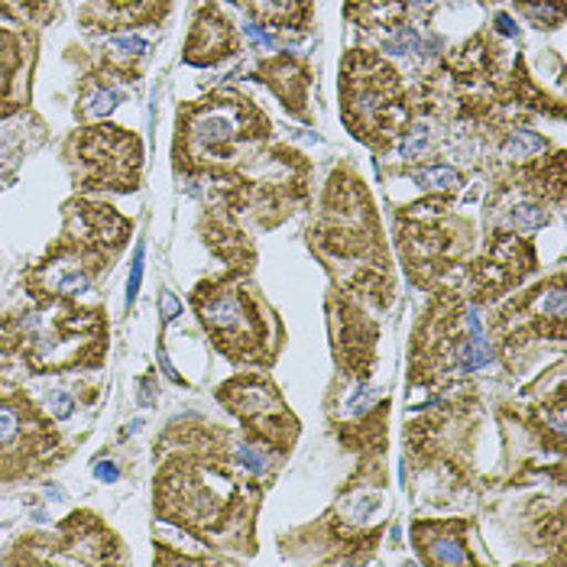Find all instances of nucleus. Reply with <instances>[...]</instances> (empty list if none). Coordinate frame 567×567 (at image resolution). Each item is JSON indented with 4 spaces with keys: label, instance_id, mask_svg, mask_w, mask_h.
I'll use <instances>...</instances> for the list:
<instances>
[{
    "label": "nucleus",
    "instance_id": "obj_1",
    "mask_svg": "<svg viewBox=\"0 0 567 567\" xmlns=\"http://www.w3.org/2000/svg\"><path fill=\"white\" fill-rule=\"evenodd\" d=\"M153 513L212 548L257 551L262 489L234 467V435L205 419L173 422L153 447Z\"/></svg>",
    "mask_w": 567,
    "mask_h": 567
},
{
    "label": "nucleus",
    "instance_id": "obj_2",
    "mask_svg": "<svg viewBox=\"0 0 567 567\" xmlns=\"http://www.w3.org/2000/svg\"><path fill=\"white\" fill-rule=\"evenodd\" d=\"M308 247L338 292L380 311L390 308L395 296L390 244L370 188L348 163L324 182L318 215L308 224Z\"/></svg>",
    "mask_w": 567,
    "mask_h": 567
},
{
    "label": "nucleus",
    "instance_id": "obj_3",
    "mask_svg": "<svg viewBox=\"0 0 567 567\" xmlns=\"http://www.w3.org/2000/svg\"><path fill=\"white\" fill-rule=\"evenodd\" d=\"M107 357V311L75 299H30L0 308V377L10 367L30 377L97 370Z\"/></svg>",
    "mask_w": 567,
    "mask_h": 567
},
{
    "label": "nucleus",
    "instance_id": "obj_4",
    "mask_svg": "<svg viewBox=\"0 0 567 567\" xmlns=\"http://www.w3.org/2000/svg\"><path fill=\"white\" fill-rule=\"evenodd\" d=\"M269 140L272 124L260 104L237 87H218L178 107L173 169L185 178L230 182L260 169Z\"/></svg>",
    "mask_w": 567,
    "mask_h": 567
},
{
    "label": "nucleus",
    "instance_id": "obj_5",
    "mask_svg": "<svg viewBox=\"0 0 567 567\" xmlns=\"http://www.w3.org/2000/svg\"><path fill=\"white\" fill-rule=\"evenodd\" d=\"M192 308L208 331L212 344L244 367H272L286 344V328L279 315L266 306L260 289L244 282L237 272L218 279H202L192 289Z\"/></svg>",
    "mask_w": 567,
    "mask_h": 567
},
{
    "label": "nucleus",
    "instance_id": "obj_6",
    "mask_svg": "<svg viewBox=\"0 0 567 567\" xmlns=\"http://www.w3.org/2000/svg\"><path fill=\"white\" fill-rule=\"evenodd\" d=\"M341 121L353 140L377 156L390 153L415 124V91L393 65L370 49H348L341 59Z\"/></svg>",
    "mask_w": 567,
    "mask_h": 567
},
{
    "label": "nucleus",
    "instance_id": "obj_7",
    "mask_svg": "<svg viewBox=\"0 0 567 567\" xmlns=\"http://www.w3.org/2000/svg\"><path fill=\"white\" fill-rule=\"evenodd\" d=\"M395 247L419 289H454L474 250V224L451 208V195H432L395 212Z\"/></svg>",
    "mask_w": 567,
    "mask_h": 567
},
{
    "label": "nucleus",
    "instance_id": "obj_8",
    "mask_svg": "<svg viewBox=\"0 0 567 567\" xmlns=\"http://www.w3.org/2000/svg\"><path fill=\"white\" fill-rule=\"evenodd\" d=\"M489 360H493V348L483 338L477 315L464 299V292L441 289L412 331L409 383L441 386L451 377L477 370Z\"/></svg>",
    "mask_w": 567,
    "mask_h": 567
},
{
    "label": "nucleus",
    "instance_id": "obj_9",
    "mask_svg": "<svg viewBox=\"0 0 567 567\" xmlns=\"http://www.w3.org/2000/svg\"><path fill=\"white\" fill-rule=\"evenodd\" d=\"M72 444L23 386L0 377V486L37 481L65 461Z\"/></svg>",
    "mask_w": 567,
    "mask_h": 567
},
{
    "label": "nucleus",
    "instance_id": "obj_10",
    "mask_svg": "<svg viewBox=\"0 0 567 567\" xmlns=\"http://www.w3.org/2000/svg\"><path fill=\"white\" fill-rule=\"evenodd\" d=\"M59 156L82 195H131L143 185V140L127 127L107 121L85 124L62 140Z\"/></svg>",
    "mask_w": 567,
    "mask_h": 567
},
{
    "label": "nucleus",
    "instance_id": "obj_11",
    "mask_svg": "<svg viewBox=\"0 0 567 567\" xmlns=\"http://www.w3.org/2000/svg\"><path fill=\"white\" fill-rule=\"evenodd\" d=\"M127 551L121 535L104 523L97 513L79 509L65 516L52 532L20 535L3 565H124Z\"/></svg>",
    "mask_w": 567,
    "mask_h": 567
},
{
    "label": "nucleus",
    "instance_id": "obj_12",
    "mask_svg": "<svg viewBox=\"0 0 567 567\" xmlns=\"http://www.w3.org/2000/svg\"><path fill=\"white\" fill-rule=\"evenodd\" d=\"M383 493H386V471L370 461L360 464L348 486L341 489L338 503L331 506L328 516H321V525L315 532L328 535V545H334L331 561H363L370 548H377L383 523L370 525L383 509Z\"/></svg>",
    "mask_w": 567,
    "mask_h": 567
},
{
    "label": "nucleus",
    "instance_id": "obj_13",
    "mask_svg": "<svg viewBox=\"0 0 567 567\" xmlns=\"http://www.w3.org/2000/svg\"><path fill=\"white\" fill-rule=\"evenodd\" d=\"M489 338L503 353V360L513 363L516 353H523L532 341H565V272L558 269L551 279L525 289L513 302L489 315Z\"/></svg>",
    "mask_w": 567,
    "mask_h": 567
},
{
    "label": "nucleus",
    "instance_id": "obj_14",
    "mask_svg": "<svg viewBox=\"0 0 567 567\" xmlns=\"http://www.w3.org/2000/svg\"><path fill=\"white\" fill-rule=\"evenodd\" d=\"M218 399L227 412H234L240 419L247 441H254V444L262 441L276 454H289L296 447L302 425L292 415V409L286 405V399L272 380H266L260 373H240V377L220 383Z\"/></svg>",
    "mask_w": 567,
    "mask_h": 567
},
{
    "label": "nucleus",
    "instance_id": "obj_15",
    "mask_svg": "<svg viewBox=\"0 0 567 567\" xmlns=\"http://www.w3.org/2000/svg\"><path fill=\"white\" fill-rule=\"evenodd\" d=\"M535 269H538L535 244L519 230L496 227L486 234L481 257L467 260L464 266V276H461V282L467 286L464 299L471 306H493L506 292H513Z\"/></svg>",
    "mask_w": 567,
    "mask_h": 567
},
{
    "label": "nucleus",
    "instance_id": "obj_16",
    "mask_svg": "<svg viewBox=\"0 0 567 567\" xmlns=\"http://www.w3.org/2000/svg\"><path fill=\"white\" fill-rule=\"evenodd\" d=\"M114 266V257L87 250L69 237H55L37 262L20 276L30 299H75L79 292L94 289V282Z\"/></svg>",
    "mask_w": 567,
    "mask_h": 567
},
{
    "label": "nucleus",
    "instance_id": "obj_17",
    "mask_svg": "<svg viewBox=\"0 0 567 567\" xmlns=\"http://www.w3.org/2000/svg\"><path fill=\"white\" fill-rule=\"evenodd\" d=\"M328 324H331V350L341 367V377L353 383H367L377 367L380 324L363 311L357 299L338 289L328 296Z\"/></svg>",
    "mask_w": 567,
    "mask_h": 567
},
{
    "label": "nucleus",
    "instance_id": "obj_18",
    "mask_svg": "<svg viewBox=\"0 0 567 567\" xmlns=\"http://www.w3.org/2000/svg\"><path fill=\"white\" fill-rule=\"evenodd\" d=\"M62 237L82 244L87 250L107 254V257H121L124 247L131 244L133 220L124 218L114 205L87 198V195H75L62 205Z\"/></svg>",
    "mask_w": 567,
    "mask_h": 567
},
{
    "label": "nucleus",
    "instance_id": "obj_19",
    "mask_svg": "<svg viewBox=\"0 0 567 567\" xmlns=\"http://www.w3.org/2000/svg\"><path fill=\"white\" fill-rule=\"evenodd\" d=\"M40 62L37 30L0 27V121L27 111L33 101V75Z\"/></svg>",
    "mask_w": 567,
    "mask_h": 567
},
{
    "label": "nucleus",
    "instance_id": "obj_20",
    "mask_svg": "<svg viewBox=\"0 0 567 567\" xmlns=\"http://www.w3.org/2000/svg\"><path fill=\"white\" fill-rule=\"evenodd\" d=\"M202 240L205 247L230 266L237 276H250L257 266V244L247 234V224L230 212V205L220 198L218 192L205 202L202 215Z\"/></svg>",
    "mask_w": 567,
    "mask_h": 567
},
{
    "label": "nucleus",
    "instance_id": "obj_21",
    "mask_svg": "<svg viewBox=\"0 0 567 567\" xmlns=\"http://www.w3.org/2000/svg\"><path fill=\"white\" fill-rule=\"evenodd\" d=\"M175 0H79V27L85 33H131L169 20Z\"/></svg>",
    "mask_w": 567,
    "mask_h": 567
},
{
    "label": "nucleus",
    "instance_id": "obj_22",
    "mask_svg": "<svg viewBox=\"0 0 567 567\" xmlns=\"http://www.w3.org/2000/svg\"><path fill=\"white\" fill-rule=\"evenodd\" d=\"M237 52H240V37L234 23L224 17V10L215 0H205L192 17L188 40L182 45V59L195 69H212Z\"/></svg>",
    "mask_w": 567,
    "mask_h": 567
},
{
    "label": "nucleus",
    "instance_id": "obj_23",
    "mask_svg": "<svg viewBox=\"0 0 567 567\" xmlns=\"http://www.w3.org/2000/svg\"><path fill=\"white\" fill-rule=\"evenodd\" d=\"M257 82L269 87L276 94V101L282 104V111L302 124H315L311 104H308V87H311V69L306 59L292 55V52H276L257 62Z\"/></svg>",
    "mask_w": 567,
    "mask_h": 567
},
{
    "label": "nucleus",
    "instance_id": "obj_24",
    "mask_svg": "<svg viewBox=\"0 0 567 567\" xmlns=\"http://www.w3.org/2000/svg\"><path fill=\"white\" fill-rule=\"evenodd\" d=\"M467 519H419L412 523V542L422 565H474L477 555L467 545Z\"/></svg>",
    "mask_w": 567,
    "mask_h": 567
},
{
    "label": "nucleus",
    "instance_id": "obj_25",
    "mask_svg": "<svg viewBox=\"0 0 567 567\" xmlns=\"http://www.w3.org/2000/svg\"><path fill=\"white\" fill-rule=\"evenodd\" d=\"M230 3L244 10L254 23L272 30L306 33L315 20V0H230Z\"/></svg>",
    "mask_w": 567,
    "mask_h": 567
},
{
    "label": "nucleus",
    "instance_id": "obj_26",
    "mask_svg": "<svg viewBox=\"0 0 567 567\" xmlns=\"http://www.w3.org/2000/svg\"><path fill=\"white\" fill-rule=\"evenodd\" d=\"M117 104H121V91H117V79L114 75H107L101 65H94L91 72L82 75V82H79V101H75V117L82 124L104 121L107 114H114Z\"/></svg>",
    "mask_w": 567,
    "mask_h": 567
},
{
    "label": "nucleus",
    "instance_id": "obj_27",
    "mask_svg": "<svg viewBox=\"0 0 567 567\" xmlns=\"http://www.w3.org/2000/svg\"><path fill=\"white\" fill-rule=\"evenodd\" d=\"M348 20L373 37H393L409 17V0H348L344 3Z\"/></svg>",
    "mask_w": 567,
    "mask_h": 567
},
{
    "label": "nucleus",
    "instance_id": "obj_28",
    "mask_svg": "<svg viewBox=\"0 0 567 567\" xmlns=\"http://www.w3.org/2000/svg\"><path fill=\"white\" fill-rule=\"evenodd\" d=\"M146 49L140 37H127V33H114L111 40H104L101 45V55H97V65L114 75L117 82H136L140 79V69H143V59H146Z\"/></svg>",
    "mask_w": 567,
    "mask_h": 567
},
{
    "label": "nucleus",
    "instance_id": "obj_29",
    "mask_svg": "<svg viewBox=\"0 0 567 567\" xmlns=\"http://www.w3.org/2000/svg\"><path fill=\"white\" fill-rule=\"evenodd\" d=\"M59 13H62V0H0V20L27 30L49 27L52 20H59Z\"/></svg>",
    "mask_w": 567,
    "mask_h": 567
},
{
    "label": "nucleus",
    "instance_id": "obj_30",
    "mask_svg": "<svg viewBox=\"0 0 567 567\" xmlns=\"http://www.w3.org/2000/svg\"><path fill=\"white\" fill-rule=\"evenodd\" d=\"M548 153V140L542 136V133L535 131H509L506 133V140H503V146H499V156L506 159V163H519V166H525V163H532V159H538V156H545Z\"/></svg>",
    "mask_w": 567,
    "mask_h": 567
},
{
    "label": "nucleus",
    "instance_id": "obj_31",
    "mask_svg": "<svg viewBox=\"0 0 567 567\" xmlns=\"http://www.w3.org/2000/svg\"><path fill=\"white\" fill-rule=\"evenodd\" d=\"M538 30H558L565 23V0H513Z\"/></svg>",
    "mask_w": 567,
    "mask_h": 567
},
{
    "label": "nucleus",
    "instance_id": "obj_32",
    "mask_svg": "<svg viewBox=\"0 0 567 567\" xmlns=\"http://www.w3.org/2000/svg\"><path fill=\"white\" fill-rule=\"evenodd\" d=\"M422 188H429V192H435V195H454L461 185H464V175L454 173V169H447V166H432V169H415V173H409Z\"/></svg>",
    "mask_w": 567,
    "mask_h": 567
},
{
    "label": "nucleus",
    "instance_id": "obj_33",
    "mask_svg": "<svg viewBox=\"0 0 567 567\" xmlns=\"http://www.w3.org/2000/svg\"><path fill=\"white\" fill-rule=\"evenodd\" d=\"M140 279H143V247H136V254H133V272H131V286H127V302L136 299V292H140Z\"/></svg>",
    "mask_w": 567,
    "mask_h": 567
},
{
    "label": "nucleus",
    "instance_id": "obj_34",
    "mask_svg": "<svg viewBox=\"0 0 567 567\" xmlns=\"http://www.w3.org/2000/svg\"><path fill=\"white\" fill-rule=\"evenodd\" d=\"M178 311H182L178 299H175V296H169V292H163V318L169 321V318H175Z\"/></svg>",
    "mask_w": 567,
    "mask_h": 567
},
{
    "label": "nucleus",
    "instance_id": "obj_35",
    "mask_svg": "<svg viewBox=\"0 0 567 567\" xmlns=\"http://www.w3.org/2000/svg\"><path fill=\"white\" fill-rule=\"evenodd\" d=\"M496 27H499V33H503V37H516V33H519V30H516V23H513L506 13H496Z\"/></svg>",
    "mask_w": 567,
    "mask_h": 567
},
{
    "label": "nucleus",
    "instance_id": "obj_36",
    "mask_svg": "<svg viewBox=\"0 0 567 567\" xmlns=\"http://www.w3.org/2000/svg\"><path fill=\"white\" fill-rule=\"evenodd\" d=\"M97 481H104V483H114L117 481V471H114V464H97Z\"/></svg>",
    "mask_w": 567,
    "mask_h": 567
},
{
    "label": "nucleus",
    "instance_id": "obj_37",
    "mask_svg": "<svg viewBox=\"0 0 567 567\" xmlns=\"http://www.w3.org/2000/svg\"><path fill=\"white\" fill-rule=\"evenodd\" d=\"M483 3H489V0H483Z\"/></svg>",
    "mask_w": 567,
    "mask_h": 567
}]
</instances>
